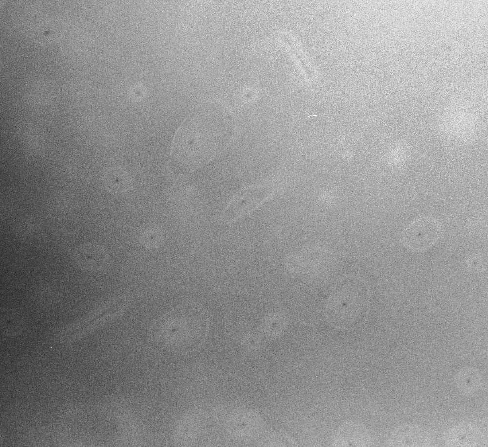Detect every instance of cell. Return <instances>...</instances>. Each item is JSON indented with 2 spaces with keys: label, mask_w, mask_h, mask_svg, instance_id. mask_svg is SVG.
I'll return each mask as SVG.
<instances>
[{
  "label": "cell",
  "mask_w": 488,
  "mask_h": 447,
  "mask_svg": "<svg viewBox=\"0 0 488 447\" xmlns=\"http://www.w3.org/2000/svg\"><path fill=\"white\" fill-rule=\"evenodd\" d=\"M264 197L250 194L238 196L229 203L224 212L225 219L233 220L256 207Z\"/></svg>",
  "instance_id": "6da1fadb"
}]
</instances>
